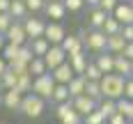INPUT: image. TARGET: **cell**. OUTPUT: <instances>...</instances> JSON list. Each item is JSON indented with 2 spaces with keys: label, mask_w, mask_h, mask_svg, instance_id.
I'll use <instances>...</instances> for the list:
<instances>
[{
  "label": "cell",
  "mask_w": 133,
  "mask_h": 124,
  "mask_svg": "<svg viewBox=\"0 0 133 124\" xmlns=\"http://www.w3.org/2000/svg\"><path fill=\"white\" fill-rule=\"evenodd\" d=\"M16 76H18L16 78V90L23 92V94H30L32 92V83H35L32 74H16Z\"/></svg>",
  "instance_id": "cell-25"
},
{
  "label": "cell",
  "mask_w": 133,
  "mask_h": 124,
  "mask_svg": "<svg viewBox=\"0 0 133 124\" xmlns=\"http://www.w3.org/2000/svg\"><path fill=\"white\" fill-rule=\"evenodd\" d=\"M122 55H124L126 60H131V62H133V41H131V44H126V48H124V53H122Z\"/></svg>",
  "instance_id": "cell-42"
},
{
  "label": "cell",
  "mask_w": 133,
  "mask_h": 124,
  "mask_svg": "<svg viewBox=\"0 0 133 124\" xmlns=\"http://www.w3.org/2000/svg\"><path fill=\"white\" fill-rule=\"evenodd\" d=\"M46 2H53V0H46Z\"/></svg>",
  "instance_id": "cell-48"
},
{
  "label": "cell",
  "mask_w": 133,
  "mask_h": 124,
  "mask_svg": "<svg viewBox=\"0 0 133 124\" xmlns=\"http://www.w3.org/2000/svg\"><path fill=\"white\" fill-rule=\"evenodd\" d=\"M30 74H32V78H37V76H44V74H48L46 60H44V57H35V60L30 62Z\"/></svg>",
  "instance_id": "cell-29"
},
{
  "label": "cell",
  "mask_w": 133,
  "mask_h": 124,
  "mask_svg": "<svg viewBox=\"0 0 133 124\" xmlns=\"http://www.w3.org/2000/svg\"><path fill=\"white\" fill-rule=\"evenodd\" d=\"M44 60H46L48 71H53V69H57L60 64H64L66 60H69V55H66V51L62 48V46H51L48 53L44 55Z\"/></svg>",
  "instance_id": "cell-7"
},
{
  "label": "cell",
  "mask_w": 133,
  "mask_h": 124,
  "mask_svg": "<svg viewBox=\"0 0 133 124\" xmlns=\"http://www.w3.org/2000/svg\"><path fill=\"white\" fill-rule=\"evenodd\" d=\"M16 71H12V69H7L2 76H0V92H7V90H14L16 87Z\"/></svg>",
  "instance_id": "cell-26"
},
{
  "label": "cell",
  "mask_w": 133,
  "mask_h": 124,
  "mask_svg": "<svg viewBox=\"0 0 133 124\" xmlns=\"http://www.w3.org/2000/svg\"><path fill=\"white\" fill-rule=\"evenodd\" d=\"M7 46V39H5V35H0V55H2V48Z\"/></svg>",
  "instance_id": "cell-46"
},
{
  "label": "cell",
  "mask_w": 133,
  "mask_h": 124,
  "mask_svg": "<svg viewBox=\"0 0 133 124\" xmlns=\"http://www.w3.org/2000/svg\"><path fill=\"white\" fill-rule=\"evenodd\" d=\"M62 48L66 51V55H71V53H78V51H85V44L78 35H66L64 41H62Z\"/></svg>",
  "instance_id": "cell-18"
},
{
  "label": "cell",
  "mask_w": 133,
  "mask_h": 124,
  "mask_svg": "<svg viewBox=\"0 0 133 124\" xmlns=\"http://www.w3.org/2000/svg\"><path fill=\"white\" fill-rule=\"evenodd\" d=\"M78 37L83 39V44H85V51H90V53H106L108 51V35L103 32V30H80Z\"/></svg>",
  "instance_id": "cell-2"
},
{
  "label": "cell",
  "mask_w": 133,
  "mask_h": 124,
  "mask_svg": "<svg viewBox=\"0 0 133 124\" xmlns=\"http://www.w3.org/2000/svg\"><path fill=\"white\" fill-rule=\"evenodd\" d=\"M14 25V16L9 12H0V35H7V30Z\"/></svg>",
  "instance_id": "cell-34"
},
{
  "label": "cell",
  "mask_w": 133,
  "mask_h": 124,
  "mask_svg": "<svg viewBox=\"0 0 133 124\" xmlns=\"http://www.w3.org/2000/svg\"><path fill=\"white\" fill-rule=\"evenodd\" d=\"M126 44H129V41L122 37V32H119V35H112V37H108V53L122 55V53H124V48H126Z\"/></svg>",
  "instance_id": "cell-21"
},
{
  "label": "cell",
  "mask_w": 133,
  "mask_h": 124,
  "mask_svg": "<svg viewBox=\"0 0 133 124\" xmlns=\"http://www.w3.org/2000/svg\"><path fill=\"white\" fill-rule=\"evenodd\" d=\"M69 64H71V69L76 71V76H83L85 69H87V64H90V60H87V51L71 53V55H69Z\"/></svg>",
  "instance_id": "cell-15"
},
{
  "label": "cell",
  "mask_w": 133,
  "mask_h": 124,
  "mask_svg": "<svg viewBox=\"0 0 133 124\" xmlns=\"http://www.w3.org/2000/svg\"><path fill=\"white\" fill-rule=\"evenodd\" d=\"M12 7V0H0V12H9Z\"/></svg>",
  "instance_id": "cell-44"
},
{
  "label": "cell",
  "mask_w": 133,
  "mask_h": 124,
  "mask_svg": "<svg viewBox=\"0 0 133 124\" xmlns=\"http://www.w3.org/2000/svg\"><path fill=\"white\" fill-rule=\"evenodd\" d=\"M129 122H133V110H131V117H129Z\"/></svg>",
  "instance_id": "cell-47"
},
{
  "label": "cell",
  "mask_w": 133,
  "mask_h": 124,
  "mask_svg": "<svg viewBox=\"0 0 133 124\" xmlns=\"http://www.w3.org/2000/svg\"><path fill=\"white\" fill-rule=\"evenodd\" d=\"M85 94L94 99L96 103H101L103 101V92H101V83H94V81H87V90H85Z\"/></svg>",
  "instance_id": "cell-31"
},
{
  "label": "cell",
  "mask_w": 133,
  "mask_h": 124,
  "mask_svg": "<svg viewBox=\"0 0 133 124\" xmlns=\"http://www.w3.org/2000/svg\"><path fill=\"white\" fill-rule=\"evenodd\" d=\"M71 103H74V108L78 110L80 115H83V120L90 115V113H94V110L99 108V103L94 101V99H90L87 94H83V96H76V99H71Z\"/></svg>",
  "instance_id": "cell-12"
},
{
  "label": "cell",
  "mask_w": 133,
  "mask_h": 124,
  "mask_svg": "<svg viewBox=\"0 0 133 124\" xmlns=\"http://www.w3.org/2000/svg\"><path fill=\"white\" fill-rule=\"evenodd\" d=\"M108 124H129V120H126L124 115H119V113H117V115H112V117L108 120Z\"/></svg>",
  "instance_id": "cell-41"
},
{
  "label": "cell",
  "mask_w": 133,
  "mask_h": 124,
  "mask_svg": "<svg viewBox=\"0 0 133 124\" xmlns=\"http://www.w3.org/2000/svg\"><path fill=\"white\" fill-rule=\"evenodd\" d=\"M7 69H9V62H7V60H5V57L0 55V76H2V74H5Z\"/></svg>",
  "instance_id": "cell-43"
},
{
  "label": "cell",
  "mask_w": 133,
  "mask_h": 124,
  "mask_svg": "<svg viewBox=\"0 0 133 124\" xmlns=\"http://www.w3.org/2000/svg\"><path fill=\"white\" fill-rule=\"evenodd\" d=\"M85 90H87V78H85V76H76L74 81L69 83V94H71V99L83 96V94H85Z\"/></svg>",
  "instance_id": "cell-22"
},
{
  "label": "cell",
  "mask_w": 133,
  "mask_h": 124,
  "mask_svg": "<svg viewBox=\"0 0 133 124\" xmlns=\"http://www.w3.org/2000/svg\"><path fill=\"white\" fill-rule=\"evenodd\" d=\"M18 53H21V46H14V44H7V46L2 48V57H5L7 62L18 60Z\"/></svg>",
  "instance_id": "cell-33"
},
{
  "label": "cell",
  "mask_w": 133,
  "mask_h": 124,
  "mask_svg": "<svg viewBox=\"0 0 133 124\" xmlns=\"http://www.w3.org/2000/svg\"><path fill=\"white\" fill-rule=\"evenodd\" d=\"M28 46L32 48L35 57H44V55L48 53V48H51V41L46 39V37H37V39H30V41H28Z\"/></svg>",
  "instance_id": "cell-20"
},
{
  "label": "cell",
  "mask_w": 133,
  "mask_h": 124,
  "mask_svg": "<svg viewBox=\"0 0 133 124\" xmlns=\"http://www.w3.org/2000/svg\"><path fill=\"white\" fill-rule=\"evenodd\" d=\"M131 2H133V0H131Z\"/></svg>",
  "instance_id": "cell-51"
},
{
  "label": "cell",
  "mask_w": 133,
  "mask_h": 124,
  "mask_svg": "<svg viewBox=\"0 0 133 124\" xmlns=\"http://www.w3.org/2000/svg\"><path fill=\"white\" fill-rule=\"evenodd\" d=\"M9 14L14 16V21H25V18H28V5H25V0H12Z\"/></svg>",
  "instance_id": "cell-24"
},
{
  "label": "cell",
  "mask_w": 133,
  "mask_h": 124,
  "mask_svg": "<svg viewBox=\"0 0 133 124\" xmlns=\"http://www.w3.org/2000/svg\"><path fill=\"white\" fill-rule=\"evenodd\" d=\"M122 28H124V25H122L119 21H117L112 14H110V16L106 18V23H103V28H101V30L106 32L108 37H112V35H119V32H122Z\"/></svg>",
  "instance_id": "cell-28"
},
{
  "label": "cell",
  "mask_w": 133,
  "mask_h": 124,
  "mask_svg": "<svg viewBox=\"0 0 133 124\" xmlns=\"http://www.w3.org/2000/svg\"><path fill=\"white\" fill-rule=\"evenodd\" d=\"M25 5H28V12L37 14V12H44L48 2H46V0H25Z\"/></svg>",
  "instance_id": "cell-35"
},
{
  "label": "cell",
  "mask_w": 133,
  "mask_h": 124,
  "mask_svg": "<svg viewBox=\"0 0 133 124\" xmlns=\"http://www.w3.org/2000/svg\"><path fill=\"white\" fill-rule=\"evenodd\" d=\"M55 85H57V83L53 81V76H51V71H48V74L35 78V83H32V92H35L37 96H41V99H46V101H51Z\"/></svg>",
  "instance_id": "cell-5"
},
{
  "label": "cell",
  "mask_w": 133,
  "mask_h": 124,
  "mask_svg": "<svg viewBox=\"0 0 133 124\" xmlns=\"http://www.w3.org/2000/svg\"><path fill=\"white\" fill-rule=\"evenodd\" d=\"M46 18H51L53 23H60L62 18L66 16V7H64V2L62 0H53V2H48L46 5Z\"/></svg>",
  "instance_id": "cell-14"
},
{
  "label": "cell",
  "mask_w": 133,
  "mask_h": 124,
  "mask_svg": "<svg viewBox=\"0 0 133 124\" xmlns=\"http://www.w3.org/2000/svg\"><path fill=\"white\" fill-rule=\"evenodd\" d=\"M106 124H108V122H106Z\"/></svg>",
  "instance_id": "cell-52"
},
{
  "label": "cell",
  "mask_w": 133,
  "mask_h": 124,
  "mask_svg": "<svg viewBox=\"0 0 133 124\" xmlns=\"http://www.w3.org/2000/svg\"><path fill=\"white\" fill-rule=\"evenodd\" d=\"M5 39H7V44H14V46H25L28 41V35H25V28H23V23L21 21H14V25L7 30V35H5Z\"/></svg>",
  "instance_id": "cell-8"
},
{
  "label": "cell",
  "mask_w": 133,
  "mask_h": 124,
  "mask_svg": "<svg viewBox=\"0 0 133 124\" xmlns=\"http://www.w3.org/2000/svg\"><path fill=\"white\" fill-rule=\"evenodd\" d=\"M94 62H96V67L101 69L103 74H115V55L112 53H99L94 55Z\"/></svg>",
  "instance_id": "cell-16"
},
{
  "label": "cell",
  "mask_w": 133,
  "mask_h": 124,
  "mask_svg": "<svg viewBox=\"0 0 133 124\" xmlns=\"http://www.w3.org/2000/svg\"><path fill=\"white\" fill-rule=\"evenodd\" d=\"M124 87H126V78L119 74H106L101 78V92L103 99H112V101H119L124 96Z\"/></svg>",
  "instance_id": "cell-1"
},
{
  "label": "cell",
  "mask_w": 133,
  "mask_h": 124,
  "mask_svg": "<svg viewBox=\"0 0 133 124\" xmlns=\"http://www.w3.org/2000/svg\"><path fill=\"white\" fill-rule=\"evenodd\" d=\"M122 37L131 44V41H133V25H124V28H122Z\"/></svg>",
  "instance_id": "cell-40"
},
{
  "label": "cell",
  "mask_w": 133,
  "mask_h": 124,
  "mask_svg": "<svg viewBox=\"0 0 133 124\" xmlns=\"http://www.w3.org/2000/svg\"><path fill=\"white\" fill-rule=\"evenodd\" d=\"M51 76H53V81L57 83V85H69V83L76 78V71L71 69L69 60H66L64 64H60L57 69H53V71H51Z\"/></svg>",
  "instance_id": "cell-11"
},
{
  "label": "cell",
  "mask_w": 133,
  "mask_h": 124,
  "mask_svg": "<svg viewBox=\"0 0 133 124\" xmlns=\"http://www.w3.org/2000/svg\"><path fill=\"white\" fill-rule=\"evenodd\" d=\"M85 5H90V9H96L101 5V0H85Z\"/></svg>",
  "instance_id": "cell-45"
},
{
  "label": "cell",
  "mask_w": 133,
  "mask_h": 124,
  "mask_svg": "<svg viewBox=\"0 0 133 124\" xmlns=\"http://www.w3.org/2000/svg\"><path fill=\"white\" fill-rule=\"evenodd\" d=\"M122 0H101V5H99V9H103L106 14H112L117 9V5H119Z\"/></svg>",
  "instance_id": "cell-38"
},
{
  "label": "cell",
  "mask_w": 133,
  "mask_h": 124,
  "mask_svg": "<svg viewBox=\"0 0 133 124\" xmlns=\"http://www.w3.org/2000/svg\"><path fill=\"white\" fill-rule=\"evenodd\" d=\"M131 110H133V101H131V99H126V96H122L119 101H117V113L124 115V117L129 120V117H131Z\"/></svg>",
  "instance_id": "cell-32"
},
{
  "label": "cell",
  "mask_w": 133,
  "mask_h": 124,
  "mask_svg": "<svg viewBox=\"0 0 133 124\" xmlns=\"http://www.w3.org/2000/svg\"><path fill=\"white\" fill-rule=\"evenodd\" d=\"M44 110H46V99H41L35 92H30V94L23 96V103H21L18 113L25 115L28 120H39L41 115H44Z\"/></svg>",
  "instance_id": "cell-3"
},
{
  "label": "cell",
  "mask_w": 133,
  "mask_h": 124,
  "mask_svg": "<svg viewBox=\"0 0 133 124\" xmlns=\"http://www.w3.org/2000/svg\"><path fill=\"white\" fill-rule=\"evenodd\" d=\"M129 124H133V122H129Z\"/></svg>",
  "instance_id": "cell-50"
},
{
  "label": "cell",
  "mask_w": 133,
  "mask_h": 124,
  "mask_svg": "<svg viewBox=\"0 0 133 124\" xmlns=\"http://www.w3.org/2000/svg\"><path fill=\"white\" fill-rule=\"evenodd\" d=\"M23 96H25L23 92H18V90L14 87V90H7V92H2V96H0V103H2L7 110H21Z\"/></svg>",
  "instance_id": "cell-10"
},
{
  "label": "cell",
  "mask_w": 133,
  "mask_h": 124,
  "mask_svg": "<svg viewBox=\"0 0 133 124\" xmlns=\"http://www.w3.org/2000/svg\"><path fill=\"white\" fill-rule=\"evenodd\" d=\"M21 23H23V28H25L28 39H37V37H44V32H46V23H48V21L37 18V16H30V18L21 21Z\"/></svg>",
  "instance_id": "cell-6"
},
{
  "label": "cell",
  "mask_w": 133,
  "mask_h": 124,
  "mask_svg": "<svg viewBox=\"0 0 133 124\" xmlns=\"http://www.w3.org/2000/svg\"><path fill=\"white\" fill-rule=\"evenodd\" d=\"M55 120L60 124H83V115L74 108V103H60L55 106Z\"/></svg>",
  "instance_id": "cell-4"
},
{
  "label": "cell",
  "mask_w": 133,
  "mask_h": 124,
  "mask_svg": "<svg viewBox=\"0 0 133 124\" xmlns=\"http://www.w3.org/2000/svg\"><path fill=\"white\" fill-rule=\"evenodd\" d=\"M112 16L119 21L122 25H133V2L131 0H129V2L122 0L119 5H117V9L112 12Z\"/></svg>",
  "instance_id": "cell-13"
},
{
  "label": "cell",
  "mask_w": 133,
  "mask_h": 124,
  "mask_svg": "<svg viewBox=\"0 0 133 124\" xmlns=\"http://www.w3.org/2000/svg\"><path fill=\"white\" fill-rule=\"evenodd\" d=\"M106 122H108V120L103 117V115H101V113H99V110L90 113V115H87V117L83 120V124H106Z\"/></svg>",
  "instance_id": "cell-36"
},
{
  "label": "cell",
  "mask_w": 133,
  "mask_h": 124,
  "mask_svg": "<svg viewBox=\"0 0 133 124\" xmlns=\"http://www.w3.org/2000/svg\"><path fill=\"white\" fill-rule=\"evenodd\" d=\"M83 76H85V78H87V81H94V83H101V78H103V76H106V74H103V71H101V69L96 67V62H90V64H87V69H85V74H83Z\"/></svg>",
  "instance_id": "cell-30"
},
{
  "label": "cell",
  "mask_w": 133,
  "mask_h": 124,
  "mask_svg": "<svg viewBox=\"0 0 133 124\" xmlns=\"http://www.w3.org/2000/svg\"><path fill=\"white\" fill-rule=\"evenodd\" d=\"M44 37L51 41V46H62V41L66 37V30L62 23H53V21H48L46 23V32H44Z\"/></svg>",
  "instance_id": "cell-9"
},
{
  "label": "cell",
  "mask_w": 133,
  "mask_h": 124,
  "mask_svg": "<svg viewBox=\"0 0 133 124\" xmlns=\"http://www.w3.org/2000/svg\"><path fill=\"white\" fill-rule=\"evenodd\" d=\"M115 74H119L124 78H131L133 76V62L126 60L124 55H115Z\"/></svg>",
  "instance_id": "cell-19"
},
{
  "label": "cell",
  "mask_w": 133,
  "mask_h": 124,
  "mask_svg": "<svg viewBox=\"0 0 133 124\" xmlns=\"http://www.w3.org/2000/svg\"><path fill=\"white\" fill-rule=\"evenodd\" d=\"M0 124H5V122H0Z\"/></svg>",
  "instance_id": "cell-49"
},
{
  "label": "cell",
  "mask_w": 133,
  "mask_h": 124,
  "mask_svg": "<svg viewBox=\"0 0 133 124\" xmlns=\"http://www.w3.org/2000/svg\"><path fill=\"white\" fill-rule=\"evenodd\" d=\"M108 16L110 14H106L103 9H99V7L96 9H90V14H87V25H90V30H101Z\"/></svg>",
  "instance_id": "cell-17"
},
{
  "label": "cell",
  "mask_w": 133,
  "mask_h": 124,
  "mask_svg": "<svg viewBox=\"0 0 133 124\" xmlns=\"http://www.w3.org/2000/svg\"><path fill=\"white\" fill-rule=\"evenodd\" d=\"M124 96L133 101V76H131V78H126V87H124Z\"/></svg>",
  "instance_id": "cell-39"
},
{
  "label": "cell",
  "mask_w": 133,
  "mask_h": 124,
  "mask_svg": "<svg viewBox=\"0 0 133 124\" xmlns=\"http://www.w3.org/2000/svg\"><path fill=\"white\" fill-rule=\"evenodd\" d=\"M66 7V12H80L85 7V0H62Z\"/></svg>",
  "instance_id": "cell-37"
},
{
  "label": "cell",
  "mask_w": 133,
  "mask_h": 124,
  "mask_svg": "<svg viewBox=\"0 0 133 124\" xmlns=\"http://www.w3.org/2000/svg\"><path fill=\"white\" fill-rule=\"evenodd\" d=\"M99 113L106 117V120H110L112 115H117V101H112V99H103L101 103H99Z\"/></svg>",
  "instance_id": "cell-27"
},
{
  "label": "cell",
  "mask_w": 133,
  "mask_h": 124,
  "mask_svg": "<svg viewBox=\"0 0 133 124\" xmlns=\"http://www.w3.org/2000/svg\"><path fill=\"white\" fill-rule=\"evenodd\" d=\"M51 101H53V106H60V103H69V101H71V94H69V85H55Z\"/></svg>",
  "instance_id": "cell-23"
}]
</instances>
